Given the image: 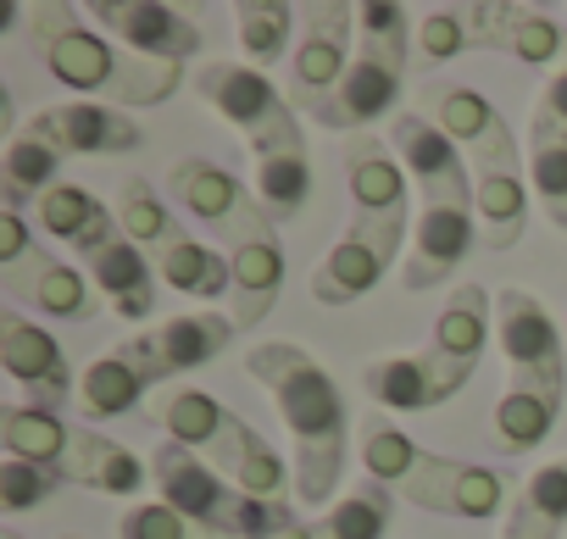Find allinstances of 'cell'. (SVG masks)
Listing matches in <instances>:
<instances>
[{"label":"cell","instance_id":"obj_23","mask_svg":"<svg viewBox=\"0 0 567 539\" xmlns=\"http://www.w3.org/2000/svg\"><path fill=\"white\" fill-rule=\"evenodd\" d=\"M234 318L228 312H212V307H200V312H184V318H173V323H162L156 334H145L151 340V356H156V373H162V384L167 379H178V373H195V367H206V362H217L228 345H234Z\"/></svg>","mask_w":567,"mask_h":539},{"label":"cell","instance_id":"obj_15","mask_svg":"<svg viewBox=\"0 0 567 539\" xmlns=\"http://www.w3.org/2000/svg\"><path fill=\"white\" fill-rule=\"evenodd\" d=\"M0 367H7L12 384H23L29 406L56 412L73 395V367H68L62 345L40 323H29L23 312H12V307L0 312Z\"/></svg>","mask_w":567,"mask_h":539},{"label":"cell","instance_id":"obj_11","mask_svg":"<svg viewBox=\"0 0 567 539\" xmlns=\"http://www.w3.org/2000/svg\"><path fill=\"white\" fill-rule=\"evenodd\" d=\"M473 373L478 367H462L445 351L423 345V351H406V356H373L362 367V390L390 412H434V406L456 401L473 384Z\"/></svg>","mask_w":567,"mask_h":539},{"label":"cell","instance_id":"obj_48","mask_svg":"<svg viewBox=\"0 0 567 539\" xmlns=\"http://www.w3.org/2000/svg\"><path fill=\"white\" fill-rule=\"evenodd\" d=\"M0 539H23V533H18V528H0Z\"/></svg>","mask_w":567,"mask_h":539},{"label":"cell","instance_id":"obj_32","mask_svg":"<svg viewBox=\"0 0 567 539\" xmlns=\"http://www.w3.org/2000/svg\"><path fill=\"white\" fill-rule=\"evenodd\" d=\"M56 173H62V151H51L45 139L18 128L7 139V156H0V195H7V211L40 206L56 189Z\"/></svg>","mask_w":567,"mask_h":539},{"label":"cell","instance_id":"obj_19","mask_svg":"<svg viewBox=\"0 0 567 539\" xmlns=\"http://www.w3.org/2000/svg\"><path fill=\"white\" fill-rule=\"evenodd\" d=\"M467 18H473V51H501L523 68H550L567 51V34L550 12L489 0V7H467Z\"/></svg>","mask_w":567,"mask_h":539},{"label":"cell","instance_id":"obj_14","mask_svg":"<svg viewBox=\"0 0 567 539\" xmlns=\"http://www.w3.org/2000/svg\"><path fill=\"white\" fill-rule=\"evenodd\" d=\"M90 18L101 29H112V40L145 62H167V68H184L189 56H200V29L195 18L173 12V7H156V0H95Z\"/></svg>","mask_w":567,"mask_h":539},{"label":"cell","instance_id":"obj_30","mask_svg":"<svg viewBox=\"0 0 567 539\" xmlns=\"http://www.w3.org/2000/svg\"><path fill=\"white\" fill-rule=\"evenodd\" d=\"M0 450L12 462H40V467H68L73 456V428L45 412V406H0Z\"/></svg>","mask_w":567,"mask_h":539},{"label":"cell","instance_id":"obj_42","mask_svg":"<svg viewBox=\"0 0 567 539\" xmlns=\"http://www.w3.org/2000/svg\"><path fill=\"white\" fill-rule=\"evenodd\" d=\"M528 178H534V195H539V211L567 228V139L556 145H534L528 156Z\"/></svg>","mask_w":567,"mask_h":539},{"label":"cell","instance_id":"obj_12","mask_svg":"<svg viewBox=\"0 0 567 539\" xmlns=\"http://www.w3.org/2000/svg\"><path fill=\"white\" fill-rule=\"evenodd\" d=\"M423 117H434L478 173H489L501 162H517V139H512L501 106L489 95L467 90V84H429L423 90Z\"/></svg>","mask_w":567,"mask_h":539},{"label":"cell","instance_id":"obj_31","mask_svg":"<svg viewBox=\"0 0 567 539\" xmlns=\"http://www.w3.org/2000/svg\"><path fill=\"white\" fill-rule=\"evenodd\" d=\"M390 489L384 484H362L351 495H340L323 517H301L284 539H384L390 528Z\"/></svg>","mask_w":567,"mask_h":539},{"label":"cell","instance_id":"obj_3","mask_svg":"<svg viewBox=\"0 0 567 539\" xmlns=\"http://www.w3.org/2000/svg\"><path fill=\"white\" fill-rule=\"evenodd\" d=\"M357 456L362 467L373 473V484L395 489L406 506L417 511H434V517H467V522H484V517H501L506 506V478L478 467V462H456V456H440L417 439H406L390 417H362L357 423Z\"/></svg>","mask_w":567,"mask_h":539},{"label":"cell","instance_id":"obj_9","mask_svg":"<svg viewBox=\"0 0 567 539\" xmlns=\"http://www.w3.org/2000/svg\"><path fill=\"white\" fill-rule=\"evenodd\" d=\"M351 40H357V7L346 0H323V7L301 12V40L290 56V106H323L334 84L351 73Z\"/></svg>","mask_w":567,"mask_h":539},{"label":"cell","instance_id":"obj_35","mask_svg":"<svg viewBox=\"0 0 567 539\" xmlns=\"http://www.w3.org/2000/svg\"><path fill=\"white\" fill-rule=\"evenodd\" d=\"M256 200L272 222H290L301 217V206L312 200V156L307 145H290V151H272L256 162Z\"/></svg>","mask_w":567,"mask_h":539},{"label":"cell","instance_id":"obj_1","mask_svg":"<svg viewBox=\"0 0 567 539\" xmlns=\"http://www.w3.org/2000/svg\"><path fill=\"white\" fill-rule=\"evenodd\" d=\"M245 373L272 395L296 445V495L307 506H334L351 462V412L334 373L296 340H261L245 351Z\"/></svg>","mask_w":567,"mask_h":539},{"label":"cell","instance_id":"obj_25","mask_svg":"<svg viewBox=\"0 0 567 539\" xmlns=\"http://www.w3.org/2000/svg\"><path fill=\"white\" fill-rule=\"evenodd\" d=\"M90 279H95V290L112 301L117 318L145 323V318L156 312V284H162V279H156V267L145 261V250L128 245L123 234H117L106 250L90 256Z\"/></svg>","mask_w":567,"mask_h":539},{"label":"cell","instance_id":"obj_8","mask_svg":"<svg viewBox=\"0 0 567 539\" xmlns=\"http://www.w3.org/2000/svg\"><path fill=\"white\" fill-rule=\"evenodd\" d=\"M401 245H412V222H368L351 217V228L334 239L323 267L312 273V301L318 307H357L362 296L379 290V279L395 267Z\"/></svg>","mask_w":567,"mask_h":539},{"label":"cell","instance_id":"obj_10","mask_svg":"<svg viewBox=\"0 0 567 539\" xmlns=\"http://www.w3.org/2000/svg\"><path fill=\"white\" fill-rule=\"evenodd\" d=\"M390 151L401 156L406 178L423 189V206L473 211L467 156L456 151V139H451L434 117H423V112H395V117H390Z\"/></svg>","mask_w":567,"mask_h":539},{"label":"cell","instance_id":"obj_41","mask_svg":"<svg viewBox=\"0 0 567 539\" xmlns=\"http://www.w3.org/2000/svg\"><path fill=\"white\" fill-rule=\"evenodd\" d=\"M417 51H423L429 68H440L451 56H467L473 51V18H467V7H434L417 23Z\"/></svg>","mask_w":567,"mask_h":539},{"label":"cell","instance_id":"obj_18","mask_svg":"<svg viewBox=\"0 0 567 539\" xmlns=\"http://www.w3.org/2000/svg\"><path fill=\"white\" fill-rule=\"evenodd\" d=\"M401 84H406V68L357 51V62L334 84V95L323 106H312V123H323L334 134H368L379 117H395L401 112Z\"/></svg>","mask_w":567,"mask_h":539},{"label":"cell","instance_id":"obj_17","mask_svg":"<svg viewBox=\"0 0 567 539\" xmlns=\"http://www.w3.org/2000/svg\"><path fill=\"white\" fill-rule=\"evenodd\" d=\"M151 390H162V373H156L151 340L134 334L117 351H106L101 362H90V373L79 379V406L90 423H112V417L140 412Z\"/></svg>","mask_w":567,"mask_h":539},{"label":"cell","instance_id":"obj_46","mask_svg":"<svg viewBox=\"0 0 567 539\" xmlns=\"http://www.w3.org/2000/svg\"><path fill=\"white\" fill-rule=\"evenodd\" d=\"M567 139V62L561 73H550V84L539 90V106H534V145H556Z\"/></svg>","mask_w":567,"mask_h":539},{"label":"cell","instance_id":"obj_20","mask_svg":"<svg viewBox=\"0 0 567 539\" xmlns=\"http://www.w3.org/2000/svg\"><path fill=\"white\" fill-rule=\"evenodd\" d=\"M346 184H351V200H357L351 217H368V222H412L406 167H401V156L390 151V139L357 134V139L346 145Z\"/></svg>","mask_w":567,"mask_h":539},{"label":"cell","instance_id":"obj_45","mask_svg":"<svg viewBox=\"0 0 567 539\" xmlns=\"http://www.w3.org/2000/svg\"><path fill=\"white\" fill-rule=\"evenodd\" d=\"M523 500L550 522V528H567V456H556V462H545L534 478H528V489H523Z\"/></svg>","mask_w":567,"mask_h":539},{"label":"cell","instance_id":"obj_37","mask_svg":"<svg viewBox=\"0 0 567 539\" xmlns=\"http://www.w3.org/2000/svg\"><path fill=\"white\" fill-rule=\"evenodd\" d=\"M117 228H123L128 245H140V250H151V256H162L167 245L184 239L178 222H173V206H167L145 178H123V189H117Z\"/></svg>","mask_w":567,"mask_h":539},{"label":"cell","instance_id":"obj_16","mask_svg":"<svg viewBox=\"0 0 567 539\" xmlns=\"http://www.w3.org/2000/svg\"><path fill=\"white\" fill-rule=\"evenodd\" d=\"M473 245H478V217H473V211L423 206L417 222H412L406 261H401V290H406V296H423V290L445 284L456 267L473 256Z\"/></svg>","mask_w":567,"mask_h":539},{"label":"cell","instance_id":"obj_6","mask_svg":"<svg viewBox=\"0 0 567 539\" xmlns=\"http://www.w3.org/2000/svg\"><path fill=\"white\" fill-rule=\"evenodd\" d=\"M495 334H501V356L512 367V390H534L550 401L567 395V340H561L556 318L528 290L495 296Z\"/></svg>","mask_w":567,"mask_h":539},{"label":"cell","instance_id":"obj_27","mask_svg":"<svg viewBox=\"0 0 567 539\" xmlns=\"http://www.w3.org/2000/svg\"><path fill=\"white\" fill-rule=\"evenodd\" d=\"M0 290H7L12 301L40 307L45 318H62V323H84V318H95V296H90L84 273H79V267H68L56 250H45V256L29 267V273L7 279Z\"/></svg>","mask_w":567,"mask_h":539},{"label":"cell","instance_id":"obj_28","mask_svg":"<svg viewBox=\"0 0 567 539\" xmlns=\"http://www.w3.org/2000/svg\"><path fill=\"white\" fill-rule=\"evenodd\" d=\"M68 473H73V484H84L95 495H140L145 478H151V467L128 445H117L112 434H101V428H73Z\"/></svg>","mask_w":567,"mask_h":539},{"label":"cell","instance_id":"obj_43","mask_svg":"<svg viewBox=\"0 0 567 539\" xmlns=\"http://www.w3.org/2000/svg\"><path fill=\"white\" fill-rule=\"evenodd\" d=\"M117 533H123V539H212V533H200L189 517H178L167 500H134V506L117 517Z\"/></svg>","mask_w":567,"mask_h":539},{"label":"cell","instance_id":"obj_34","mask_svg":"<svg viewBox=\"0 0 567 539\" xmlns=\"http://www.w3.org/2000/svg\"><path fill=\"white\" fill-rule=\"evenodd\" d=\"M156 279L195 301H228V250H212L200 239H178L156 256Z\"/></svg>","mask_w":567,"mask_h":539},{"label":"cell","instance_id":"obj_40","mask_svg":"<svg viewBox=\"0 0 567 539\" xmlns=\"http://www.w3.org/2000/svg\"><path fill=\"white\" fill-rule=\"evenodd\" d=\"M62 484H73V473L68 467H40V462H0V506H7L12 517L18 511H34V506H45Z\"/></svg>","mask_w":567,"mask_h":539},{"label":"cell","instance_id":"obj_39","mask_svg":"<svg viewBox=\"0 0 567 539\" xmlns=\"http://www.w3.org/2000/svg\"><path fill=\"white\" fill-rule=\"evenodd\" d=\"M412 34H417V29H412V12L395 7V0H368V7H357V51L406 68Z\"/></svg>","mask_w":567,"mask_h":539},{"label":"cell","instance_id":"obj_7","mask_svg":"<svg viewBox=\"0 0 567 539\" xmlns=\"http://www.w3.org/2000/svg\"><path fill=\"white\" fill-rule=\"evenodd\" d=\"M167 184H173V200H178L200 228H212L217 239H228V250L245 245V239H272V234H278V222L261 211L256 189H245L228 167H217V162H206V156L178 162Z\"/></svg>","mask_w":567,"mask_h":539},{"label":"cell","instance_id":"obj_26","mask_svg":"<svg viewBox=\"0 0 567 539\" xmlns=\"http://www.w3.org/2000/svg\"><path fill=\"white\" fill-rule=\"evenodd\" d=\"M473 217H478V239L489 250H512L528 228V184H523V162H501L489 173L473 178Z\"/></svg>","mask_w":567,"mask_h":539},{"label":"cell","instance_id":"obj_5","mask_svg":"<svg viewBox=\"0 0 567 539\" xmlns=\"http://www.w3.org/2000/svg\"><path fill=\"white\" fill-rule=\"evenodd\" d=\"M189 79H195V95H200L223 123H234V128L245 134V145H250L256 162L272 156V151L307 145L296 106L284 101L256 68H245V62H206V68L189 73Z\"/></svg>","mask_w":567,"mask_h":539},{"label":"cell","instance_id":"obj_44","mask_svg":"<svg viewBox=\"0 0 567 539\" xmlns=\"http://www.w3.org/2000/svg\"><path fill=\"white\" fill-rule=\"evenodd\" d=\"M40 256H45V245L34 239L29 217H23V211H0V284L18 279V273H29Z\"/></svg>","mask_w":567,"mask_h":539},{"label":"cell","instance_id":"obj_38","mask_svg":"<svg viewBox=\"0 0 567 539\" xmlns=\"http://www.w3.org/2000/svg\"><path fill=\"white\" fill-rule=\"evenodd\" d=\"M301 12L284 7V0H239L234 7V29H239V45L256 68H272L284 51H290V34H296Z\"/></svg>","mask_w":567,"mask_h":539},{"label":"cell","instance_id":"obj_29","mask_svg":"<svg viewBox=\"0 0 567 539\" xmlns=\"http://www.w3.org/2000/svg\"><path fill=\"white\" fill-rule=\"evenodd\" d=\"M212 467H217L234 489L261 495V500H284V489H290V467H284V456H278L245 417L234 423V434L223 439V450L212 456Z\"/></svg>","mask_w":567,"mask_h":539},{"label":"cell","instance_id":"obj_33","mask_svg":"<svg viewBox=\"0 0 567 539\" xmlns=\"http://www.w3.org/2000/svg\"><path fill=\"white\" fill-rule=\"evenodd\" d=\"M484 340H489V290L484 284H462L445 296L440 318H434V351H445L451 362L462 367H478L484 356Z\"/></svg>","mask_w":567,"mask_h":539},{"label":"cell","instance_id":"obj_36","mask_svg":"<svg viewBox=\"0 0 567 539\" xmlns=\"http://www.w3.org/2000/svg\"><path fill=\"white\" fill-rule=\"evenodd\" d=\"M556 412H561V401L534 395V390H512V384H506V395L495 401V417H489V439H495V450H501V456H523V450H534V445L556 428Z\"/></svg>","mask_w":567,"mask_h":539},{"label":"cell","instance_id":"obj_21","mask_svg":"<svg viewBox=\"0 0 567 539\" xmlns=\"http://www.w3.org/2000/svg\"><path fill=\"white\" fill-rule=\"evenodd\" d=\"M151 417H156V428H167L173 445H184V450H195V456H206V462L223 450V439H228L234 423H239V412H228L217 395L189 390V384H162V390L151 395Z\"/></svg>","mask_w":567,"mask_h":539},{"label":"cell","instance_id":"obj_13","mask_svg":"<svg viewBox=\"0 0 567 539\" xmlns=\"http://www.w3.org/2000/svg\"><path fill=\"white\" fill-rule=\"evenodd\" d=\"M34 139H45L62 156H128L145 145L140 123L123 106H101V101H62V106H40L23 123Z\"/></svg>","mask_w":567,"mask_h":539},{"label":"cell","instance_id":"obj_24","mask_svg":"<svg viewBox=\"0 0 567 539\" xmlns=\"http://www.w3.org/2000/svg\"><path fill=\"white\" fill-rule=\"evenodd\" d=\"M34 217H40V228H45L51 239H62V245L79 250L84 261L117 239V217H112V206H106L101 195L79 189V184H56V189L34 206Z\"/></svg>","mask_w":567,"mask_h":539},{"label":"cell","instance_id":"obj_47","mask_svg":"<svg viewBox=\"0 0 567 539\" xmlns=\"http://www.w3.org/2000/svg\"><path fill=\"white\" fill-rule=\"evenodd\" d=\"M501 539H561V528H550V522L517 495L512 511H506V522H501Z\"/></svg>","mask_w":567,"mask_h":539},{"label":"cell","instance_id":"obj_2","mask_svg":"<svg viewBox=\"0 0 567 539\" xmlns=\"http://www.w3.org/2000/svg\"><path fill=\"white\" fill-rule=\"evenodd\" d=\"M29 40L34 56L45 62V73H56L68 90H79L84 101L101 106H162L178 95L184 68L167 62H145L134 51H123L117 40L84 29V18L68 7V0H45V7H29Z\"/></svg>","mask_w":567,"mask_h":539},{"label":"cell","instance_id":"obj_49","mask_svg":"<svg viewBox=\"0 0 567 539\" xmlns=\"http://www.w3.org/2000/svg\"><path fill=\"white\" fill-rule=\"evenodd\" d=\"M62 539H79V533H62Z\"/></svg>","mask_w":567,"mask_h":539},{"label":"cell","instance_id":"obj_22","mask_svg":"<svg viewBox=\"0 0 567 539\" xmlns=\"http://www.w3.org/2000/svg\"><path fill=\"white\" fill-rule=\"evenodd\" d=\"M284 296V245L272 239H245L228 250V318L234 329L267 323V312Z\"/></svg>","mask_w":567,"mask_h":539},{"label":"cell","instance_id":"obj_4","mask_svg":"<svg viewBox=\"0 0 567 539\" xmlns=\"http://www.w3.org/2000/svg\"><path fill=\"white\" fill-rule=\"evenodd\" d=\"M151 478H156L162 500L212 539H284L301 522L290 511V500H261V495L234 489L206 456H195L173 439H162L151 450Z\"/></svg>","mask_w":567,"mask_h":539}]
</instances>
